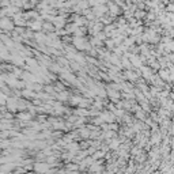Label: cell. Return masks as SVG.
Wrapping results in <instances>:
<instances>
[{"label": "cell", "instance_id": "obj_1", "mask_svg": "<svg viewBox=\"0 0 174 174\" xmlns=\"http://www.w3.org/2000/svg\"><path fill=\"white\" fill-rule=\"evenodd\" d=\"M11 27H12V22L10 23V18H8V16H3V18H0V29L10 30Z\"/></svg>", "mask_w": 174, "mask_h": 174}]
</instances>
